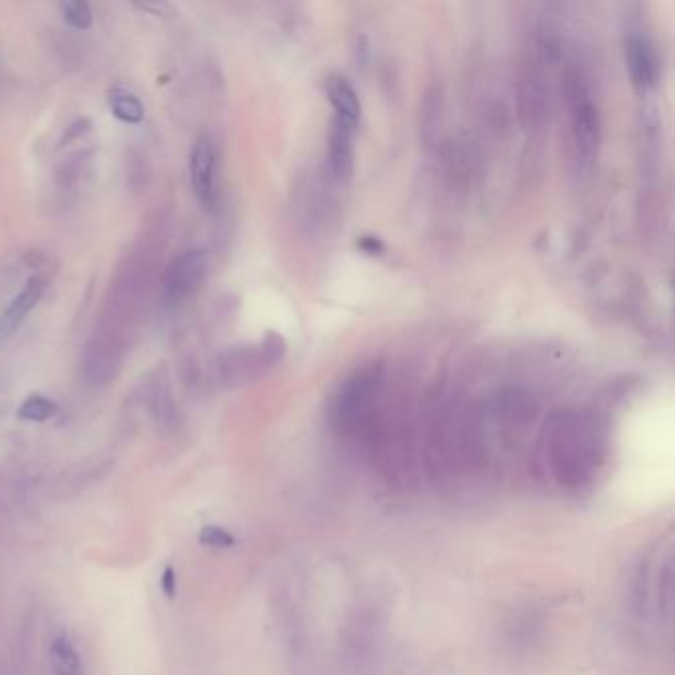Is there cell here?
<instances>
[{"instance_id": "obj_4", "label": "cell", "mask_w": 675, "mask_h": 675, "mask_svg": "<svg viewBox=\"0 0 675 675\" xmlns=\"http://www.w3.org/2000/svg\"><path fill=\"white\" fill-rule=\"evenodd\" d=\"M208 274V256L200 248L179 252L167 266L163 276V299L169 307H177L202 288Z\"/></svg>"}, {"instance_id": "obj_12", "label": "cell", "mask_w": 675, "mask_h": 675, "mask_svg": "<svg viewBox=\"0 0 675 675\" xmlns=\"http://www.w3.org/2000/svg\"><path fill=\"white\" fill-rule=\"evenodd\" d=\"M111 113L127 125H139L145 119V107L141 99L125 88H113L109 94Z\"/></svg>"}, {"instance_id": "obj_2", "label": "cell", "mask_w": 675, "mask_h": 675, "mask_svg": "<svg viewBox=\"0 0 675 675\" xmlns=\"http://www.w3.org/2000/svg\"><path fill=\"white\" fill-rule=\"evenodd\" d=\"M383 369L369 365L341 386L333 404V424L345 434H357L373 416L383 390Z\"/></svg>"}, {"instance_id": "obj_17", "label": "cell", "mask_w": 675, "mask_h": 675, "mask_svg": "<svg viewBox=\"0 0 675 675\" xmlns=\"http://www.w3.org/2000/svg\"><path fill=\"white\" fill-rule=\"evenodd\" d=\"M359 248H361V252H365L369 256H381L385 252V244L375 236H363L359 240Z\"/></svg>"}, {"instance_id": "obj_7", "label": "cell", "mask_w": 675, "mask_h": 675, "mask_svg": "<svg viewBox=\"0 0 675 675\" xmlns=\"http://www.w3.org/2000/svg\"><path fill=\"white\" fill-rule=\"evenodd\" d=\"M121 343L117 333L111 329L94 333L92 341L86 347V375L94 385L107 383L121 361Z\"/></svg>"}, {"instance_id": "obj_15", "label": "cell", "mask_w": 675, "mask_h": 675, "mask_svg": "<svg viewBox=\"0 0 675 675\" xmlns=\"http://www.w3.org/2000/svg\"><path fill=\"white\" fill-rule=\"evenodd\" d=\"M200 545L212 547V549H228L234 545V537L220 527H204L198 535Z\"/></svg>"}, {"instance_id": "obj_1", "label": "cell", "mask_w": 675, "mask_h": 675, "mask_svg": "<svg viewBox=\"0 0 675 675\" xmlns=\"http://www.w3.org/2000/svg\"><path fill=\"white\" fill-rule=\"evenodd\" d=\"M604 460V434L584 412L555 414L545 428V462L553 480L580 489L594 480Z\"/></svg>"}, {"instance_id": "obj_13", "label": "cell", "mask_w": 675, "mask_h": 675, "mask_svg": "<svg viewBox=\"0 0 675 675\" xmlns=\"http://www.w3.org/2000/svg\"><path fill=\"white\" fill-rule=\"evenodd\" d=\"M58 414V404L44 394H30L18 406V418L28 422H46Z\"/></svg>"}, {"instance_id": "obj_5", "label": "cell", "mask_w": 675, "mask_h": 675, "mask_svg": "<svg viewBox=\"0 0 675 675\" xmlns=\"http://www.w3.org/2000/svg\"><path fill=\"white\" fill-rule=\"evenodd\" d=\"M216 171H218V153L210 135L202 133L194 141L189 161V175L196 200L212 210L216 206Z\"/></svg>"}, {"instance_id": "obj_8", "label": "cell", "mask_w": 675, "mask_h": 675, "mask_svg": "<svg viewBox=\"0 0 675 675\" xmlns=\"http://www.w3.org/2000/svg\"><path fill=\"white\" fill-rule=\"evenodd\" d=\"M46 288H48L46 278L36 274L24 284L22 290L12 297V301L8 303V307L0 315V339L12 337L22 327V323L26 321L30 311L42 299Z\"/></svg>"}, {"instance_id": "obj_14", "label": "cell", "mask_w": 675, "mask_h": 675, "mask_svg": "<svg viewBox=\"0 0 675 675\" xmlns=\"http://www.w3.org/2000/svg\"><path fill=\"white\" fill-rule=\"evenodd\" d=\"M60 10H62V16L66 18V22L72 28H76V30H88L92 26L94 14H92V8H90L88 2H84V0H68V2L60 4Z\"/></svg>"}, {"instance_id": "obj_3", "label": "cell", "mask_w": 675, "mask_h": 675, "mask_svg": "<svg viewBox=\"0 0 675 675\" xmlns=\"http://www.w3.org/2000/svg\"><path fill=\"white\" fill-rule=\"evenodd\" d=\"M567 99L579 157L582 161H592L600 147V113L586 82L575 72L567 76Z\"/></svg>"}, {"instance_id": "obj_6", "label": "cell", "mask_w": 675, "mask_h": 675, "mask_svg": "<svg viewBox=\"0 0 675 675\" xmlns=\"http://www.w3.org/2000/svg\"><path fill=\"white\" fill-rule=\"evenodd\" d=\"M626 68L634 88L650 92L658 84V54L652 40L642 32H632L626 40Z\"/></svg>"}, {"instance_id": "obj_16", "label": "cell", "mask_w": 675, "mask_h": 675, "mask_svg": "<svg viewBox=\"0 0 675 675\" xmlns=\"http://www.w3.org/2000/svg\"><path fill=\"white\" fill-rule=\"evenodd\" d=\"M161 590L165 592L167 598H175L177 594V571L173 567H167L161 575Z\"/></svg>"}, {"instance_id": "obj_10", "label": "cell", "mask_w": 675, "mask_h": 675, "mask_svg": "<svg viewBox=\"0 0 675 675\" xmlns=\"http://www.w3.org/2000/svg\"><path fill=\"white\" fill-rule=\"evenodd\" d=\"M327 97L333 107V119L357 129L361 121V99L355 88L345 78L335 76L327 82Z\"/></svg>"}, {"instance_id": "obj_9", "label": "cell", "mask_w": 675, "mask_h": 675, "mask_svg": "<svg viewBox=\"0 0 675 675\" xmlns=\"http://www.w3.org/2000/svg\"><path fill=\"white\" fill-rule=\"evenodd\" d=\"M355 133L357 129L331 121L329 131V171L337 181H347L355 165Z\"/></svg>"}, {"instance_id": "obj_11", "label": "cell", "mask_w": 675, "mask_h": 675, "mask_svg": "<svg viewBox=\"0 0 675 675\" xmlns=\"http://www.w3.org/2000/svg\"><path fill=\"white\" fill-rule=\"evenodd\" d=\"M50 662L54 675H82V660L68 636H56L50 644Z\"/></svg>"}]
</instances>
